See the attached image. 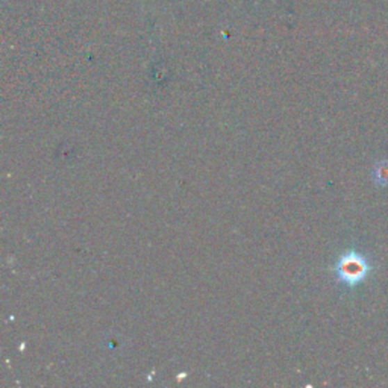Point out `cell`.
Listing matches in <instances>:
<instances>
[{
  "mask_svg": "<svg viewBox=\"0 0 388 388\" xmlns=\"http://www.w3.org/2000/svg\"><path fill=\"white\" fill-rule=\"evenodd\" d=\"M372 272V264L369 259L358 254L357 250H349L343 254L334 264V273L341 284L348 286H355Z\"/></svg>",
  "mask_w": 388,
  "mask_h": 388,
  "instance_id": "1",
  "label": "cell"
},
{
  "mask_svg": "<svg viewBox=\"0 0 388 388\" xmlns=\"http://www.w3.org/2000/svg\"><path fill=\"white\" fill-rule=\"evenodd\" d=\"M373 179L378 185H388V161H379L373 168Z\"/></svg>",
  "mask_w": 388,
  "mask_h": 388,
  "instance_id": "2",
  "label": "cell"
}]
</instances>
